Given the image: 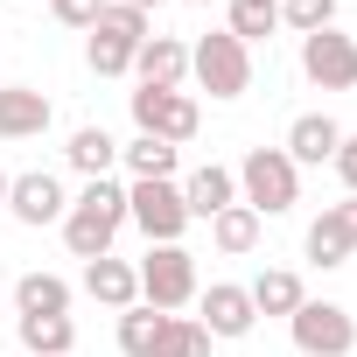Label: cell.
<instances>
[{"mask_svg":"<svg viewBox=\"0 0 357 357\" xmlns=\"http://www.w3.org/2000/svg\"><path fill=\"white\" fill-rule=\"evenodd\" d=\"M119 225H126V190L105 175V183H84V197H70V211H63V245H70L77 259H105L112 238H119Z\"/></svg>","mask_w":357,"mask_h":357,"instance_id":"cell-1","label":"cell"},{"mask_svg":"<svg viewBox=\"0 0 357 357\" xmlns=\"http://www.w3.org/2000/svg\"><path fill=\"white\" fill-rule=\"evenodd\" d=\"M238 190H245L238 204H252L259 218H280L301 204V168L287 161V147H252L238 161Z\"/></svg>","mask_w":357,"mask_h":357,"instance_id":"cell-2","label":"cell"},{"mask_svg":"<svg viewBox=\"0 0 357 357\" xmlns=\"http://www.w3.org/2000/svg\"><path fill=\"white\" fill-rule=\"evenodd\" d=\"M133 273H140V301L161 308V315L197 301V252H183V245H147V259Z\"/></svg>","mask_w":357,"mask_h":357,"instance_id":"cell-3","label":"cell"},{"mask_svg":"<svg viewBox=\"0 0 357 357\" xmlns=\"http://www.w3.org/2000/svg\"><path fill=\"white\" fill-rule=\"evenodd\" d=\"M190 77L211 91V98H245V84H252V50L225 29V36H204L197 50H190Z\"/></svg>","mask_w":357,"mask_h":357,"instance_id":"cell-4","label":"cell"},{"mask_svg":"<svg viewBox=\"0 0 357 357\" xmlns=\"http://www.w3.org/2000/svg\"><path fill=\"white\" fill-rule=\"evenodd\" d=\"M287 329H294V350L301 357H350L357 350V322H350L343 301H301L287 315Z\"/></svg>","mask_w":357,"mask_h":357,"instance_id":"cell-5","label":"cell"},{"mask_svg":"<svg viewBox=\"0 0 357 357\" xmlns=\"http://www.w3.org/2000/svg\"><path fill=\"white\" fill-rule=\"evenodd\" d=\"M126 225H140L147 245H183V225H190L183 183H133L126 190Z\"/></svg>","mask_w":357,"mask_h":357,"instance_id":"cell-6","label":"cell"},{"mask_svg":"<svg viewBox=\"0 0 357 357\" xmlns=\"http://www.w3.org/2000/svg\"><path fill=\"white\" fill-rule=\"evenodd\" d=\"M133 126L154 133V140H168V147H190V140H197V98H190V91H154V84H140V91H133Z\"/></svg>","mask_w":357,"mask_h":357,"instance_id":"cell-7","label":"cell"},{"mask_svg":"<svg viewBox=\"0 0 357 357\" xmlns=\"http://www.w3.org/2000/svg\"><path fill=\"white\" fill-rule=\"evenodd\" d=\"M301 70L322 91H350L357 84V43L343 29H315V36H301Z\"/></svg>","mask_w":357,"mask_h":357,"instance_id":"cell-8","label":"cell"},{"mask_svg":"<svg viewBox=\"0 0 357 357\" xmlns=\"http://www.w3.org/2000/svg\"><path fill=\"white\" fill-rule=\"evenodd\" d=\"M8 211H15V225H63V211H70V197H63V183L50 168H29V175H15L8 183Z\"/></svg>","mask_w":357,"mask_h":357,"instance_id":"cell-9","label":"cell"},{"mask_svg":"<svg viewBox=\"0 0 357 357\" xmlns=\"http://www.w3.org/2000/svg\"><path fill=\"white\" fill-rule=\"evenodd\" d=\"M357 252V197L350 204H329L315 225H308V259L315 266H343Z\"/></svg>","mask_w":357,"mask_h":357,"instance_id":"cell-10","label":"cell"},{"mask_svg":"<svg viewBox=\"0 0 357 357\" xmlns=\"http://www.w3.org/2000/svg\"><path fill=\"white\" fill-rule=\"evenodd\" d=\"M336 147H343V126L329 112H301L287 126V161L294 168H322V161H336Z\"/></svg>","mask_w":357,"mask_h":357,"instance_id":"cell-11","label":"cell"},{"mask_svg":"<svg viewBox=\"0 0 357 357\" xmlns=\"http://www.w3.org/2000/svg\"><path fill=\"white\" fill-rule=\"evenodd\" d=\"M133 70H140V84H154V91H175L190 77V50L175 43V36H147L140 50H133Z\"/></svg>","mask_w":357,"mask_h":357,"instance_id":"cell-12","label":"cell"},{"mask_svg":"<svg viewBox=\"0 0 357 357\" xmlns=\"http://www.w3.org/2000/svg\"><path fill=\"white\" fill-rule=\"evenodd\" d=\"M197 322H204L211 336H252V322H259V315H252V294H245V287L218 280V287L204 294V315H197Z\"/></svg>","mask_w":357,"mask_h":357,"instance_id":"cell-13","label":"cell"},{"mask_svg":"<svg viewBox=\"0 0 357 357\" xmlns=\"http://www.w3.org/2000/svg\"><path fill=\"white\" fill-rule=\"evenodd\" d=\"M183 204H190V218H218V211H231L238 204V175L231 168H218V161H204L197 175H190V183H183Z\"/></svg>","mask_w":357,"mask_h":357,"instance_id":"cell-14","label":"cell"},{"mask_svg":"<svg viewBox=\"0 0 357 357\" xmlns=\"http://www.w3.org/2000/svg\"><path fill=\"white\" fill-rule=\"evenodd\" d=\"M50 126V98L36 84H8L0 91V140H36Z\"/></svg>","mask_w":357,"mask_h":357,"instance_id":"cell-15","label":"cell"},{"mask_svg":"<svg viewBox=\"0 0 357 357\" xmlns=\"http://www.w3.org/2000/svg\"><path fill=\"white\" fill-rule=\"evenodd\" d=\"M84 294L91 301H105V308H133L140 301V273L126 266V259H84Z\"/></svg>","mask_w":357,"mask_h":357,"instance_id":"cell-16","label":"cell"},{"mask_svg":"<svg viewBox=\"0 0 357 357\" xmlns=\"http://www.w3.org/2000/svg\"><path fill=\"white\" fill-rule=\"evenodd\" d=\"M63 154H70V168L84 175V183H105V175H112V161H119V140H112L105 126H77Z\"/></svg>","mask_w":357,"mask_h":357,"instance_id":"cell-17","label":"cell"},{"mask_svg":"<svg viewBox=\"0 0 357 357\" xmlns=\"http://www.w3.org/2000/svg\"><path fill=\"white\" fill-rule=\"evenodd\" d=\"M245 294H252V315H294V308L308 301V294H301V273H287V266H266Z\"/></svg>","mask_w":357,"mask_h":357,"instance_id":"cell-18","label":"cell"},{"mask_svg":"<svg viewBox=\"0 0 357 357\" xmlns=\"http://www.w3.org/2000/svg\"><path fill=\"white\" fill-rule=\"evenodd\" d=\"M119 161L133 168V183H175V147L154 140V133H133V140L119 147Z\"/></svg>","mask_w":357,"mask_h":357,"instance_id":"cell-19","label":"cell"},{"mask_svg":"<svg viewBox=\"0 0 357 357\" xmlns=\"http://www.w3.org/2000/svg\"><path fill=\"white\" fill-rule=\"evenodd\" d=\"M70 343H77L70 315H22V350L29 357H70Z\"/></svg>","mask_w":357,"mask_h":357,"instance_id":"cell-20","label":"cell"},{"mask_svg":"<svg viewBox=\"0 0 357 357\" xmlns=\"http://www.w3.org/2000/svg\"><path fill=\"white\" fill-rule=\"evenodd\" d=\"M259 225H266V218H259L252 204H231V211L211 218V245H218V252H252V245H259Z\"/></svg>","mask_w":357,"mask_h":357,"instance_id":"cell-21","label":"cell"},{"mask_svg":"<svg viewBox=\"0 0 357 357\" xmlns=\"http://www.w3.org/2000/svg\"><path fill=\"white\" fill-rule=\"evenodd\" d=\"M15 308H22V315H63V308H70V287H63L56 273H22V280H15Z\"/></svg>","mask_w":357,"mask_h":357,"instance_id":"cell-22","label":"cell"},{"mask_svg":"<svg viewBox=\"0 0 357 357\" xmlns=\"http://www.w3.org/2000/svg\"><path fill=\"white\" fill-rule=\"evenodd\" d=\"M161 308H147V301H133V308H119V350L126 357H154V343H161Z\"/></svg>","mask_w":357,"mask_h":357,"instance_id":"cell-23","label":"cell"},{"mask_svg":"<svg viewBox=\"0 0 357 357\" xmlns=\"http://www.w3.org/2000/svg\"><path fill=\"white\" fill-rule=\"evenodd\" d=\"M154 357H211V329H204L197 315H168V322H161Z\"/></svg>","mask_w":357,"mask_h":357,"instance_id":"cell-24","label":"cell"},{"mask_svg":"<svg viewBox=\"0 0 357 357\" xmlns=\"http://www.w3.org/2000/svg\"><path fill=\"white\" fill-rule=\"evenodd\" d=\"M280 29V0H231V36L238 43H259Z\"/></svg>","mask_w":357,"mask_h":357,"instance_id":"cell-25","label":"cell"},{"mask_svg":"<svg viewBox=\"0 0 357 357\" xmlns=\"http://www.w3.org/2000/svg\"><path fill=\"white\" fill-rule=\"evenodd\" d=\"M84 63H91L98 77H126V70H133V43H119V36L91 29V43H84Z\"/></svg>","mask_w":357,"mask_h":357,"instance_id":"cell-26","label":"cell"},{"mask_svg":"<svg viewBox=\"0 0 357 357\" xmlns=\"http://www.w3.org/2000/svg\"><path fill=\"white\" fill-rule=\"evenodd\" d=\"M98 29H105V36H119V43H133V50H140V43L154 36V29H147V15H140V8H126V0H105Z\"/></svg>","mask_w":357,"mask_h":357,"instance_id":"cell-27","label":"cell"},{"mask_svg":"<svg viewBox=\"0 0 357 357\" xmlns=\"http://www.w3.org/2000/svg\"><path fill=\"white\" fill-rule=\"evenodd\" d=\"M280 22L315 36V29H336V0H280Z\"/></svg>","mask_w":357,"mask_h":357,"instance_id":"cell-28","label":"cell"},{"mask_svg":"<svg viewBox=\"0 0 357 357\" xmlns=\"http://www.w3.org/2000/svg\"><path fill=\"white\" fill-rule=\"evenodd\" d=\"M50 8H56V22H63V29H84V36H91V29H98V15H105V0H50Z\"/></svg>","mask_w":357,"mask_h":357,"instance_id":"cell-29","label":"cell"},{"mask_svg":"<svg viewBox=\"0 0 357 357\" xmlns=\"http://www.w3.org/2000/svg\"><path fill=\"white\" fill-rule=\"evenodd\" d=\"M336 175H343L350 197H357V133H343V147H336Z\"/></svg>","mask_w":357,"mask_h":357,"instance_id":"cell-30","label":"cell"},{"mask_svg":"<svg viewBox=\"0 0 357 357\" xmlns=\"http://www.w3.org/2000/svg\"><path fill=\"white\" fill-rule=\"evenodd\" d=\"M8 183H15V175H8V168H0V211H8Z\"/></svg>","mask_w":357,"mask_h":357,"instance_id":"cell-31","label":"cell"},{"mask_svg":"<svg viewBox=\"0 0 357 357\" xmlns=\"http://www.w3.org/2000/svg\"><path fill=\"white\" fill-rule=\"evenodd\" d=\"M126 8H140V15H147V8H154V0H126Z\"/></svg>","mask_w":357,"mask_h":357,"instance_id":"cell-32","label":"cell"}]
</instances>
